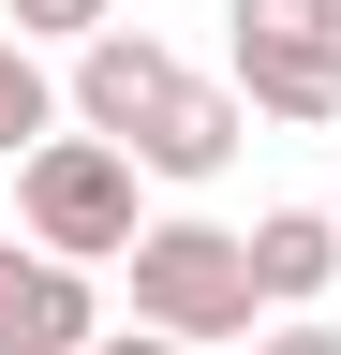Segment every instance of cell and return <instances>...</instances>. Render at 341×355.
<instances>
[{
    "label": "cell",
    "instance_id": "6da1fadb",
    "mask_svg": "<svg viewBox=\"0 0 341 355\" xmlns=\"http://www.w3.org/2000/svg\"><path fill=\"white\" fill-rule=\"evenodd\" d=\"M119 282H134V326H149V340H193V355L267 340V326H252V311H267V282H252V237H223V222H149Z\"/></svg>",
    "mask_w": 341,
    "mask_h": 355
},
{
    "label": "cell",
    "instance_id": "7a4b0ae2",
    "mask_svg": "<svg viewBox=\"0 0 341 355\" xmlns=\"http://www.w3.org/2000/svg\"><path fill=\"white\" fill-rule=\"evenodd\" d=\"M134 148H104V133H60V148H30L15 163V222H30V252H45V266H134V237H149V222H134Z\"/></svg>",
    "mask_w": 341,
    "mask_h": 355
},
{
    "label": "cell",
    "instance_id": "3957f363",
    "mask_svg": "<svg viewBox=\"0 0 341 355\" xmlns=\"http://www.w3.org/2000/svg\"><path fill=\"white\" fill-rule=\"evenodd\" d=\"M60 104H74V133H104V148H134V133L178 104V44L163 30H104L90 60L60 74Z\"/></svg>",
    "mask_w": 341,
    "mask_h": 355
},
{
    "label": "cell",
    "instance_id": "277c9868",
    "mask_svg": "<svg viewBox=\"0 0 341 355\" xmlns=\"http://www.w3.org/2000/svg\"><path fill=\"white\" fill-rule=\"evenodd\" d=\"M104 311H90V266H45L0 237V355H90Z\"/></svg>",
    "mask_w": 341,
    "mask_h": 355
},
{
    "label": "cell",
    "instance_id": "5b68a950",
    "mask_svg": "<svg viewBox=\"0 0 341 355\" xmlns=\"http://www.w3.org/2000/svg\"><path fill=\"white\" fill-rule=\"evenodd\" d=\"M238 133H252V104H238V89L178 74V104L134 133V163H149V178H223V163H238Z\"/></svg>",
    "mask_w": 341,
    "mask_h": 355
},
{
    "label": "cell",
    "instance_id": "8992f818",
    "mask_svg": "<svg viewBox=\"0 0 341 355\" xmlns=\"http://www.w3.org/2000/svg\"><path fill=\"white\" fill-rule=\"evenodd\" d=\"M252 282H267V311L297 326V311L341 282V222L326 207H267V222H252Z\"/></svg>",
    "mask_w": 341,
    "mask_h": 355
},
{
    "label": "cell",
    "instance_id": "52a82bcc",
    "mask_svg": "<svg viewBox=\"0 0 341 355\" xmlns=\"http://www.w3.org/2000/svg\"><path fill=\"white\" fill-rule=\"evenodd\" d=\"M223 89H238L252 119H341V44H252L238 30V74Z\"/></svg>",
    "mask_w": 341,
    "mask_h": 355
},
{
    "label": "cell",
    "instance_id": "ba28073f",
    "mask_svg": "<svg viewBox=\"0 0 341 355\" xmlns=\"http://www.w3.org/2000/svg\"><path fill=\"white\" fill-rule=\"evenodd\" d=\"M30 148H60V89H45V60H30L15 30H0V163H30Z\"/></svg>",
    "mask_w": 341,
    "mask_h": 355
},
{
    "label": "cell",
    "instance_id": "9c48e42d",
    "mask_svg": "<svg viewBox=\"0 0 341 355\" xmlns=\"http://www.w3.org/2000/svg\"><path fill=\"white\" fill-rule=\"evenodd\" d=\"M0 30H15L30 60H45V44H74V60H90V44L119 30V0H0Z\"/></svg>",
    "mask_w": 341,
    "mask_h": 355
},
{
    "label": "cell",
    "instance_id": "30bf717a",
    "mask_svg": "<svg viewBox=\"0 0 341 355\" xmlns=\"http://www.w3.org/2000/svg\"><path fill=\"white\" fill-rule=\"evenodd\" d=\"M252 44H341V0H238Z\"/></svg>",
    "mask_w": 341,
    "mask_h": 355
},
{
    "label": "cell",
    "instance_id": "8fae6325",
    "mask_svg": "<svg viewBox=\"0 0 341 355\" xmlns=\"http://www.w3.org/2000/svg\"><path fill=\"white\" fill-rule=\"evenodd\" d=\"M252 355H341V326H326V311H297V326H267Z\"/></svg>",
    "mask_w": 341,
    "mask_h": 355
},
{
    "label": "cell",
    "instance_id": "7c38bea8",
    "mask_svg": "<svg viewBox=\"0 0 341 355\" xmlns=\"http://www.w3.org/2000/svg\"><path fill=\"white\" fill-rule=\"evenodd\" d=\"M90 355H193V340H149V326H104Z\"/></svg>",
    "mask_w": 341,
    "mask_h": 355
}]
</instances>
